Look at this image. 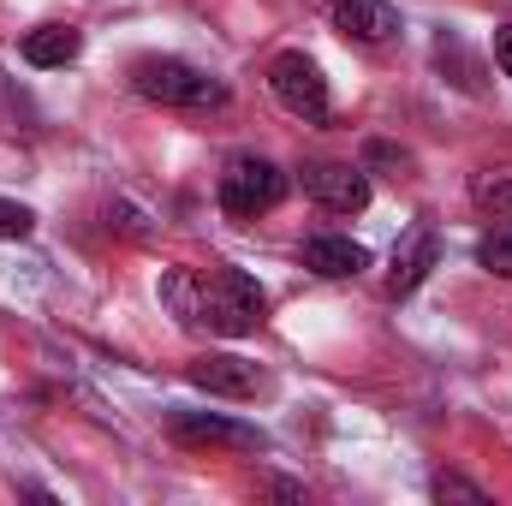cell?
Returning <instances> with one entry per match:
<instances>
[{"instance_id": "obj_12", "label": "cell", "mask_w": 512, "mask_h": 506, "mask_svg": "<svg viewBox=\"0 0 512 506\" xmlns=\"http://www.w3.org/2000/svg\"><path fill=\"white\" fill-rule=\"evenodd\" d=\"M161 304L173 310L179 328H203V274L197 268H167L161 274Z\"/></svg>"}, {"instance_id": "obj_4", "label": "cell", "mask_w": 512, "mask_h": 506, "mask_svg": "<svg viewBox=\"0 0 512 506\" xmlns=\"http://www.w3.org/2000/svg\"><path fill=\"white\" fill-rule=\"evenodd\" d=\"M268 90H274V102H280L292 120H310V126L328 120V78H322V66H316L304 48L274 54V66H268Z\"/></svg>"}, {"instance_id": "obj_2", "label": "cell", "mask_w": 512, "mask_h": 506, "mask_svg": "<svg viewBox=\"0 0 512 506\" xmlns=\"http://www.w3.org/2000/svg\"><path fill=\"white\" fill-rule=\"evenodd\" d=\"M262 316H268V292L256 286L245 268H209L203 274V328L209 334L239 340V334L262 328Z\"/></svg>"}, {"instance_id": "obj_8", "label": "cell", "mask_w": 512, "mask_h": 506, "mask_svg": "<svg viewBox=\"0 0 512 506\" xmlns=\"http://www.w3.org/2000/svg\"><path fill=\"white\" fill-rule=\"evenodd\" d=\"M185 376L197 381L203 393H221V399H251L256 387H262V370L245 364V358H233V352H209V358H197Z\"/></svg>"}, {"instance_id": "obj_5", "label": "cell", "mask_w": 512, "mask_h": 506, "mask_svg": "<svg viewBox=\"0 0 512 506\" xmlns=\"http://www.w3.org/2000/svg\"><path fill=\"white\" fill-rule=\"evenodd\" d=\"M298 185H304V197L322 203L328 215H358V209H370V179H364V167H346V161H310V167L298 173Z\"/></svg>"}, {"instance_id": "obj_16", "label": "cell", "mask_w": 512, "mask_h": 506, "mask_svg": "<svg viewBox=\"0 0 512 506\" xmlns=\"http://www.w3.org/2000/svg\"><path fill=\"white\" fill-rule=\"evenodd\" d=\"M30 233H36V215L24 203H6L0 197V239H30Z\"/></svg>"}, {"instance_id": "obj_10", "label": "cell", "mask_w": 512, "mask_h": 506, "mask_svg": "<svg viewBox=\"0 0 512 506\" xmlns=\"http://www.w3.org/2000/svg\"><path fill=\"white\" fill-rule=\"evenodd\" d=\"M334 24L352 42H393L399 36V12L387 0H334Z\"/></svg>"}, {"instance_id": "obj_13", "label": "cell", "mask_w": 512, "mask_h": 506, "mask_svg": "<svg viewBox=\"0 0 512 506\" xmlns=\"http://www.w3.org/2000/svg\"><path fill=\"white\" fill-rule=\"evenodd\" d=\"M477 262H483L489 274L512 280V215H501V227H489V233H483V245H477Z\"/></svg>"}, {"instance_id": "obj_3", "label": "cell", "mask_w": 512, "mask_h": 506, "mask_svg": "<svg viewBox=\"0 0 512 506\" xmlns=\"http://www.w3.org/2000/svg\"><path fill=\"white\" fill-rule=\"evenodd\" d=\"M215 197H221V209L233 215V221H256V215H268L280 197H286V173L268 161V155H233L227 167H221V185H215Z\"/></svg>"}, {"instance_id": "obj_17", "label": "cell", "mask_w": 512, "mask_h": 506, "mask_svg": "<svg viewBox=\"0 0 512 506\" xmlns=\"http://www.w3.org/2000/svg\"><path fill=\"white\" fill-rule=\"evenodd\" d=\"M370 167H393V173H405V167H411V155L376 137V143H364V173H370Z\"/></svg>"}, {"instance_id": "obj_18", "label": "cell", "mask_w": 512, "mask_h": 506, "mask_svg": "<svg viewBox=\"0 0 512 506\" xmlns=\"http://www.w3.org/2000/svg\"><path fill=\"white\" fill-rule=\"evenodd\" d=\"M495 66H501V72L512 78V24L501 30V36H495Z\"/></svg>"}, {"instance_id": "obj_14", "label": "cell", "mask_w": 512, "mask_h": 506, "mask_svg": "<svg viewBox=\"0 0 512 506\" xmlns=\"http://www.w3.org/2000/svg\"><path fill=\"white\" fill-rule=\"evenodd\" d=\"M471 197H477V209L512 215V179L507 173H477V179H471Z\"/></svg>"}, {"instance_id": "obj_11", "label": "cell", "mask_w": 512, "mask_h": 506, "mask_svg": "<svg viewBox=\"0 0 512 506\" xmlns=\"http://www.w3.org/2000/svg\"><path fill=\"white\" fill-rule=\"evenodd\" d=\"M24 60L30 66H66V60H78V48H84V36L72 30V24H36V30H24Z\"/></svg>"}, {"instance_id": "obj_1", "label": "cell", "mask_w": 512, "mask_h": 506, "mask_svg": "<svg viewBox=\"0 0 512 506\" xmlns=\"http://www.w3.org/2000/svg\"><path fill=\"white\" fill-rule=\"evenodd\" d=\"M131 90L143 102H161V108H221L227 102V84L209 78L203 66L191 60H173V54H149L131 66Z\"/></svg>"}, {"instance_id": "obj_9", "label": "cell", "mask_w": 512, "mask_h": 506, "mask_svg": "<svg viewBox=\"0 0 512 506\" xmlns=\"http://www.w3.org/2000/svg\"><path fill=\"white\" fill-rule=\"evenodd\" d=\"M304 268H310V274H322V280H352V274H364V268H370V251H364L358 239L316 233V239H304Z\"/></svg>"}, {"instance_id": "obj_6", "label": "cell", "mask_w": 512, "mask_h": 506, "mask_svg": "<svg viewBox=\"0 0 512 506\" xmlns=\"http://www.w3.org/2000/svg\"><path fill=\"white\" fill-rule=\"evenodd\" d=\"M167 435H173L179 447H239V453H262V447H268L262 429L233 423V417H221V411H173V417H167Z\"/></svg>"}, {"instance_id": "obj_15", "label": "cell", "mask_w": 512, "mask_h": 506, "mask_svg": "<svg viewBox=\"0 0 512 506\" xmlns=\"http://www.w3.org/2000/svg\"><path fill=\"white\" fill-rule=\"evenodd\" d=\"M429 489H435V501H465V506H489V495H483V489H477L471 477H459V471H441V477H435Z\"/></svg>"}, {"instance_id": "obj_7", "label": "cell", "mask_w": 512, "mask_h": 506, "mask_svg": "<svg viewBox=\"0 0 512 506\" xmlns=\"http://www.w3.org/2000/svg\"><path fill=\"white\" fill-rule=\"evenodd\" d=\"M435 262H441V239H435L429 227H411V233L399 239V251H393V268H387V298H411V292L429 280Z\"/></svg>"}]
</instances>
